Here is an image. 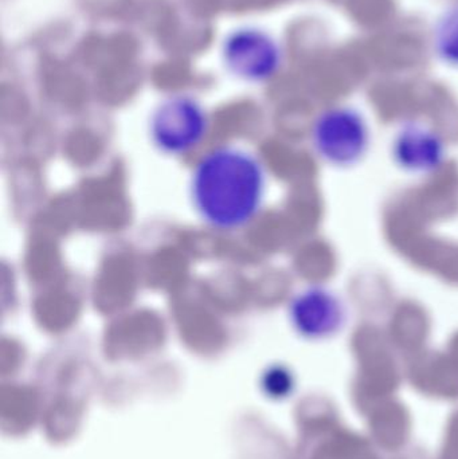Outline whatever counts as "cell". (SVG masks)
I'll list each match as a JSON object with an SVG mask.
<instances>
[{
  "label": "cell",
  "instance_id": "3",
  "mask_svg": "<svg viewBox=\"0 0 458 459\" xmlns=\"http://www.w3.org/2000/svg\"><path fill=\"white\" fill-rule=\"evenodd\" d=\"M209 129L206 110L193 97L164 100L151 117L153 145L164 155L185 156L201 145Z\"/></svg>",
  "mask_w": 458,
  "mask_h": 459
},
{
  "label": "cell",
  "instance_id": "6",
  "mask_svg": "<svg viewBox=\"0 0 458 459\" xmlns=\"http://www.w3.org/2000/svg\"><path fill=\"white\" fill-rule=\"evenodd\" d=\"M226 62L231 72L247 81L268 80L281 66L279 43L264 31L239 30L228 40Z\"/></svg>",
  "mask_w": 458,
  "mask_h": 459
},
{
  "label": "cell",
  "instance_id": "2",
  "mask_svg": "<svg viewBox=\"0 0 458 459\" xmlns=\"http://www.w3.org/2000/svg\"><path fill=\"white\" fill-rule=\"evenodd\" d=\"M309 137L317 158L335 169L357 166L371 147L367 118L350 105H333L322 110L312 123Z\"/></svg>",
  "mask_w": 458,
  "mask_h": 459
},
{
  "label": "cell",
  "instance_id": "1",
  "mask_svg": "<svg viewBox=\"0 0 458 459\" xmlns=\"http://www.w3.org/2000/svg\"><path fill=\"white\" fill-rule=\"evenodd\" d=\"M268 190L265 166L255 153L234 144L207 151L193 169L190 201L207 228L244 229L260 214Z\"/></svg>",
  "mask_w": 458,
  "mask_h": 459
},
{
  "label": "cell",
  "instance_id": "5",
  "mask_svg": "<svg viewBox=\"0 0 458 459\" xmlns=\"http://www.w3.org/2000/svg\"><path fill=\"white\" fill-rule=\"evenodd\" d=\"M392 155L406 174L428 177L445 164L446 143L443 134L428 124L408 121L395 132Z\"/></svg>",
  "mask_w": 458,
  "mask_h": 459
},
{
  "label": "cell",
  "instance_id": "7",
  "mask_svg": "<svg viewBox=\"0 0 458 459\" xmlns=\"http://www.w3.org/2000/svg\"><path fill=\"white\" fill-rule=\"evenodd\" d=\"M430 48L444 66L458 70V0L441 11L433 22Z\"/></svg>",
  "mask_w": 458,
  "mask_h": 459
},
{
  "label": "cell",
  "instance_id": "4",
  "mask_svg": "<svg viewBox=\"0 0 458 459\" xmlns=\"http://www.w3.org/2000/svg\"><path fill=\"white\" fill-rule=\"evenodd\" d=\"M288 317L292 328L304 339L325 340L346 325L347 307L327 286L311 285L290 299Z\"/></svg>",
  "mask_w": 458,
  "mask_h": 459
}]
</instances>
